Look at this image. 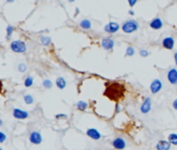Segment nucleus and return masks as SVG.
I'll list each match as a JSON object with an SVG mask.
<instances>
[{"label":"nucleus","instance_id":"11","mask_svg":"<svg viewBox=\"0 0 177 150\" xmlns=\"http://www.w3.org/2000/svg\"><path fill=\"white\" fill-rule=\"evenodd\" d=\"M151 109V99L149 98V97H147L144 102H143V104L141 106V112H143V114H148L149 112H150Z\"/></svg>","mask_w":177,"mask_h":150},{"label":"nucleus","instance_id":"16","mask_svg":"<svg viewBox=\"0 0 177 150\" xmlns=\"http://www.w3.org/2000/svg\"><path fill=\"white\" fill-rule=\"evenodd\" d=\"M55 83H57V87L58 89L63 90L66 88V84H67V81L65 79L64 77H57V81H55Z\"/></svg>","mask_w":177,"mask_h":150},{"label":"nucleus","instance_id":"24","mask_svg":"<svg viewBox=\"0 0 177 150\" xmlns=\"http://www.w3.org/2000/svg\"><path fill=\"white\" fill-rule=\"evenodd\" d=\"M13 32H14V27L12 26V25H8L7 28V40L11 39V36H12V33H13Z\"/></svg>","mask_w":177,"mask_h":150},{"label":"nucleus","instance_id":"25","mask_svg":"<svg viewBox=\"0 0 177 150\" xmlns=\"http://www.w3.org/2000/svg\"><path fill=\"white\" fill-rule=\"evenodd\" d=\"M43 87H44L45 89H51V88H52V82H51V80L45 79L44 81H43Z\"/></svg>","mask_w":177,"mask_h":150},{"label":"nucleus","instance_id":"37","mask_svg":"<svg viewBox=\"0 0 177 150\" xmlns=\"http://www.w3.org/2000/svg\"><path fill=\"white\" fill-rule=\"evenodd\" d=\"M0 150H2V149H1V148H0Z\"/></svg>","mask_w":177,"mask_h":150},{"label":"nucleus","instance_id":"29","mask_svg":"<svg viewBox=\"0 0 177 150\" xmlns=\"http://www.w3.org/2000/svg\"><path fill=\"white\" fill-rule=\"evenodd\" d=\"M55 118H57V119H66L67 118V115H65V114H57V115H55Z\"/></svg>","mask_w":177,"mask_h":150},{"label":"nucleus","instance_id":"12","mask_svg":"<svg viewBox=\"0 0 177 150\" xmlns=\"http://www.w3.org/2000/svg\"><path fill=\"white\" fill-rule=\"evenodd\" d=\"M168 80L170 81V83L176 84L177 83V70L176 69H170L168 72Z\"/></svg>","mask_w":177,"mask_h":150},{"label":"nucleus","instance_id":"33","mask_svg":"<svg viewBox=\"0 0 177 150\" xmlns=\"http://www.w3.org/2000/svg\"><path fill=\"white\" fill-rule=\"evenodd\" d=\"M2 88H3V84H2V81L0 80V93H1V91H2Z\"/></svg>","mask_w":177,"mask_h":150},{"label":"nucleus","instance_id":"8","mask_svg":"<svg viewBox=\"0 0 177 150\" xmlns=\"http://www.w3.org/2000/svg\"><path fill=\"white\" fill-rule=\"evenodd\" d=\"M101 45L105 50H111L114 48V46H115V42H114V40L111 39V38H110V37L104 38V39L102 40V42H101Z\"/></svg>","mask_w":177,"mask_h":150},{"label":"nucleus","instance_id":"20","mask_svg":"<svg viewBox=\"0 0 177 150\" xmlns=\"http://www.w3.org/2000/svg\"><path fill=\"white\" fill-rule=\"evenodd\" d=\"M41 44L44 46H48L51 44V39L49 37H46V36H43L41 37Z\"/></svg>","mask_w":177,"mask_h":150},{"label":"nucleus","instance_id":"4","mask_svg":"<svg viewBox=\"0 0 177 150\" xmlns=\"http://www.w3.org/2000/svg\"><path fill=\"white\" fill-rule=\"evenodd\" d=\"M42 136L39 131H32L29 136V141L30 143L35 144V145H39V144L42 143Z\"/></svg>","mask_w":177,"mask_h":150},{"label":"nucleus","instance_id":"9","mask_svg":"<svg viewBox=\"0 0 177 150\" xmlns=\"http://www.w3.org/2000/svg\"><path fill=\"white\" fill-rule=\"evenodd\" d=\"M113 146L115 149L122 150L126 147V143L122 138H116V139L113 141Z\"/></svg>","mask_w":177,"mask_h":150},{"label":"nucleus","instance_id":"13","mask_svg":"<svg viewBox=\"0 0 177 150\" xmlns=\"http://www.w3.org/2000/svg\"><path fill=\"white\" fill-rule=\"evenodd\" d=\"M86 134H88V137H90L93 140H100L101 139V133L99 132L97 129H95V128H89V129L86 130Z\"/></svg>","mask_w":177,"mask_h":150},{"label":"nucleus","instance_id":"3","mask_svg":"<svg viewBox=\"0 0 177 150\" xmlns=\"http://www.w3.org/2000/svg\"><path fill=\"white\" fill-rule=\"evenodd\" d=\"M11 49L16 53H24L26 51V44L23 41H13L11 43Z\"/></svg>","mask_w":177,"mask_h":150},{"label":"nucleus","instance_id":"2","mask_svg":"<svg viewBox=\"0 0 177 150\" xmlns=\"http://www.w3.org/2000/svg\"><path fill=\"white\" fill-rule=\"evenodd\" d=\"M139 23L135 20H127L122 24V30L126 33H131L133 31L138 30Z\"/></svg>","mask_w":177,"mask_h":150},{"label":"nucleus","instance_id":"22","mask_svg":"<svg viewBox=\"0 0 177 150\" xmlns=\"http://www.w3.org/2000/svg\"><path fill=\"white\" fill-rule=\"evenodd\" d=\"M24 101L26 104H32L33 103V97L32 95H25L24 96Z\"/></svg>","mask_w":177,"mask_h":150},{"label":"nucleus","instance_id":"5","mask_svg":"<svg viewBox=\"0 0 177 150\" xmlns=\"http://www.w3.org/2000/svg\"><path fill=\"white\" fill-rule=\"evenodd\" d=\"M161 88H163V82L160 79H154L150 84V91L152 94H156L157 92H160Z\"/></svg>","mask_w":177,"mask_h":150},{"label":"nucleus","instance_id":"32","mask_svg":"<svg viewBox=\"0 0 177 150\" xmlns=\"http://www.w3.org/2000/svg\"><path fill=\"white\" fill-rule=\"evenodd\" d=\"M174 61H175V64L177 65V52L174 53Z\"/></svg>","mask_w":177,"mask_h":150},{"label":"nucleus","instance_id":"31","mask_svg":"<svg viewBox=\"0 0 177 150\" xmlns=\"http://www.w3.org/2000/svg\"><path fill=\"white\" fill-rule=\"evenodd\" d=\"M173 108L177 111V99H175V100L173 101Z\"/></svg>","mask_w":177,"mask_h":150},{"label":"nucleus","instance_id":"10","mask_svg":"<svg viewBox=\"0 0 177 150\" xmlns=\"http://www.w3.org/2000/svg\"><path fill=\"white\" fill-rule=\"evenodd\" d=\"M174 44L175 42L172 37H167L163 40V47L168 50H172L174 48Z\"/></svg>","mask_w":177,"mask_h":150},{"label":"nucleus","instance_id":"28","mask_svg":"<svg viewBox=\"0 0 177 150\" xmlns=\"http://www.w3.org/2000/svg\"><path fill=\"white\" fill-rule=\"evenodd\" d=\"M5 140H7V136H5V133H3L2 131H0V143H3Z\"/></svg>","mask_w":177,"mask_h":150},{"label":"nucleus","instance_id":"26","mask_svg":"<svg viewBox=\"0 0 177 150\" xmlns=\"http://www.w3.org/2000/svg\"><path fill=\"white\" fill-rule=\"evenodd\" d=\"M27 70V67L25 64H19L18 65V71L21 72V73H24Z\"/></svg>","mask_w":177,"mask_h":150},{"label":"nucleus","instance_id":"23","mask_svg":"<svg viewBox=\"0 0 177 150\" xmlns=\"http://www.w3.org/2000/svg\"><path fill=\"white\" fill-rule=\"evenodd\" d=\"M133 54H135V48L131 47V46H128V47H127V49H126L125 55L126 56H132Z\"/></svg>","mask_w":177,"mask_h":150},{"label":"nucleus","instance_id":"27","mask_svg":"<svg viewBox=\"0 0 177 150\" xmlns=\"http://www.w3.org/2000/svg\"><path fill=\"white\" fill-rule=\"evenodd\" d=\"M140 55L143 56V58H147V56L149 55V52L147 51V50L142 49V50H140Z\"/></svg>","mask_w":177,"mask_h":150},{"label":"nucleus","instance_id":"6","mask_svg":"<svg viewBox=\"0 0 177 150\" xmlns=\"http://www.w3.org/2000/svg\"><path fill=\"white\" fill-rule=\"evenodd\" d=\"M119 28H120V25L118 23H116V22H110V23L104 26V30L106 31L107 33H114L119 30Z\"/></svg>","mask_w":177,"mask_h":150},{"label":"nucleus","instance_id":"36","mask_svg":"<svg viewBox=\"0 0 177 150\" xmlns=\"http://www.w3.org/2000/svg\"><path fill=\"white\" fill-rule=\"evenodd\" d=\"M2 123H3V122H2V120L0 119V126H2Z\"/></svg>","mask_w":177,"mask_h":150},{"label":"nucleus","instance_id":"1","mask_svg":"<svg viewBox=\"0 0 177 150\" xmlns=\"http://www.w3.org/2000/svg\"><path fill=\"white\" fill-rule=\"evenodd\" d=\"M125 88L122 83L119 82H106V88H105L104 95L108 99L113 101H119L123 98Z\"/></svg>","mask_w":177,"mask_h":150},{"label":"nucleus","instance_id":"14","mask_svg":"<svg viewBox=\"0 0 177 150\" xmlns=\"http://www.w3.org/2000/svg\"><path fill=\"white\" fill-rule=\"evenodd\" d=\"M171 144L169 141L161 140L156 144V150H170Z\"/></svg>","mask_w":177,"mask_h":150},{"label":"nucleus","instance_id":"34","mask_svg":"<svg viewBox=\"0 0 177 150\" xmlns=\"http://www.w3.org/2000/svg\"><path fill=\"white\" fill-rule=\"evenodd\" d=\"M116 108H117V109H116V112H120V106H119V104H117V105H116Z\"/></svg>","mask_w":177,"mask_h":150},{"label":"nucleus","instance_id":"15","mask_svg":"<svg viewBox=\"0 0 177 150\" xmlns=\"http://www.w3.org/2000/svg\"><path fill=\"white\" fill-rule=\"evenodd\" d=\"M150 27L152 29H160L163 27V21L160 18H154L153 20L150 22Z\"/></svg>","mask_w":177,"mask_h":150},{"label":"nucleus","instance_id":"18","mask_svg":"<svg viewBox=\"0 0 177 150\" xmlns=\"http://www.w3.org/2000/svg\"><path fill=\"white\" fill-rule=\"evenodd\" d=\"M88 102H86V101H78L76 103V108L77 109H79V111H86V108H88Z\"/></svg>","mask_w":177,"mask_h":150},{"label":"nucleus","instance_id":"30","mask_svg":"<svg viewBox=\"0 0 177 150\" xmlns=\"http://www.w3.org/2000/svg\"><path fill=\"white\" fill-rule=\"evenodd\" d=\"M128 3H129L130 8H132V6L136 3V0H128Z\"/></svg>","mask_w":177,"mask_h":150},{"label":"nucleus","instance_id":"21","mask_svg":"<svg viewBox=\"0 0 177 150\" xmlns=\"http://www.w3.org/2000/svg\"><path fill=\"white\" fill-rule=\"evenodd\" d=\"M32 83H33V78H32V76L26 77V79L24 80V86H25L26 88L32 87Z\"/></svg>","mask_w":177,"mask_h":150},{"label":"nucleus","instance_id":"17","mask_svg":"<svg viewBox=\"0 0 177 150\" xmlns=\"http://www.w3.org/2000/svg\"><path fill=\"white\" fill-rule=\"evenodd\" d=\"M80 27L83 28V29H90L92 26V23H91V21L88 20V19H83V20L80 21Z\"/></svg>","mask_w":177,"mask_h":150},{"label":"nucleus","instance_id":"35","mask_svg":"<svg viewBox=\"0 0 177 150\" xmlns=\"http://www.w3.org/2000/svg\"><path fill=\"white\" fill-rule=\"evenodd\" d=\"M129 15H135V12H133V11H129Z\"/></svg>","mask_w":177,"mask_h":150},{"label":"nucleus","instance_id":"7","mask_svg":"<svg viewBox=\"0 0 177 150\" xmlns=\"http://www.w3.org/2000/svg\"><path fill=\"white\" fill-rule=\"evenodd\" d=\"M13 116L16 119H20V120H23V119H27L28 118V112L25 111H22L20 108H14L13 111Z\"/></svg>","mask_w":177,"mask_h":150},{"label":"nucleus","instance_id":"19","mask_svg":"<svg viewBox=\"0 0 177 150\" xmlns=\"http://www.w3.org/2000/svg\"><path fill=\"white\" fill-rule=\"evenodd\" d=\"M168 141H169L170 144H172V145H176L177 146V133H171V134H169Z\"/></svg>","mask_w":177,"mask_h":150}]
</instances>
